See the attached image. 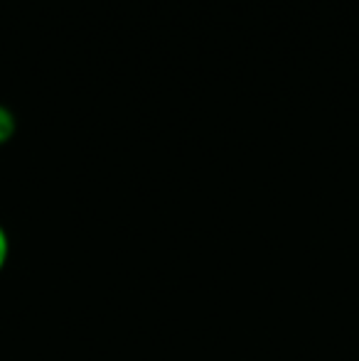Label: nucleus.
Instances as JSON below:
<instances>
[{"instance_id":"obj_1","label":"nucleus","mask_w":359,"mask_h":361,"mask_svg":"<svg viewBox=\"0 0 359 361\" xmlns=\"http://www.w3.org/2000/svg\"><path fill=\"white\" fill-rule=\"evenodd\" d=\"M18 133V118H15L13 109L0 104V145L10 143Z\"/></svg>"},{"instance_id":"obj_2","label":"nucleus","mask_w":359,"mask_h":361,"mask_svg":"<svg viewBox=\"0 0 359 361\" xmlns=\"http://www.w3.org/2000/svg\"><path fill=\"white\" fill-rule=\"evenodd\" d=\"M8 258H10V236H8V231H5L3 224H0V273H3L5 266H8Z\"/></svg>"}]
</instances>
